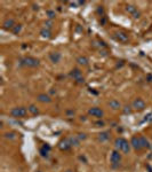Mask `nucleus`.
Wrapping results in <instances>:
<instances>
[{"label":"nucleus","instance_id":"11","mask_svg":"<svg viewBox=\"0 0 152 172\" xmlns=\"http://www.w3.org/2000/svg\"><path fill=\"white\" fill-rule=\"evenodd\" d=\"M71 147H72V144H71L70 138H67V139L62 140V141L60 142V149L61 150H68V149H70Z\"/></svg>","mask_w":152,"mask_h":172},{"label":"nucleus","instance_id":"22","mask_svg":"<svg viewBox=\"0 0 152 172\" xmlns=\"http://www.w3.org/2000/svg\"><path fill=\"white\" fill-rule=\"evenodd\" d=\"M5 138H6V139H9V140H14V139H16V134L13 133V132H10V133H6L5 134Z\"/></svg>","mask_w":152,"mask_h":172},{"label":"nucleus","instance_id":"12","mask_svg":"<svg viewBox=\"0 0 152 172\" xmlns=\"http://www.w3.org/2000/svg\"><path fill=\"white\" fill-rule=\"evenodd\" d=\"M37 99H38V101L42 102V103H49L51 101L50 97L47 94H45V93H41V94H39L38 97H37Z\"/></svg>","mask_w":152,"mask_h":172},{"label":"nucleus","instance_id":"16","mask_svg":"<svg viewBox=\"0 0 152 172\" xmlns=\"http://www.w3.org/2000/svg\"><path fill=\"white\" fill-rule=\"evenodd\" d=\"M77 62H78V64H80V65H88V59L86 58V56H79V58L77 59Z\"/></svg>","mask_w":152,"mask_h":172},{"label":"nucleus","instance_id":"27","mask_svg":"<svg viewBox=\"0 0 152 172\" xmlns=\"http://www.w3.org/2000/svg\"><path fill=\"white\" fill-rule=\"evenodd\" d=\"M129 108L131 107H125V110H124L125 114H129V112H131V109H129Z\"/></svg>","mask_w":152,"mask_h":172},{"label":"nucleus","instance_id":"10","mask_svg":"<svg viewBox=\"0 0 152 172\" xmlns=\"http://www.w3.org/2000/svg\"><path fill=\"white\" fill-rule=\"evenodd\" d=\"M116 39L120 43H127V41L129 40V37L128 34L126 32H124V31H119V32L116 33Z\"/></svg>","mask_w":152,"mask_h":172},{"label":"nucleus","instance_id":"2","mask_svg":"<svg viewBox=\"0 0 152 172\" xmlns=\"http://www.w3.org/2000/svg\"><path fill=\"white\" fill-rule=\"evenodd\" d=\"M21 64L28 68H36L40 64V61L36 58H32V56H26V58L22 59Z\"/></svg>","mask_w":152,"mask_h":172},{"label":"nucleus","instance_id":"1","mask_svg":"<svg viewBox=\"0 0 152 172\" xmlns=\"http://www.w3.org/2000/svg\"><path fill=\"white\" fill-rule=\"evenodd\" d=\"M114 147H116V150L121 151L124 154H128L131 150V144H128L126 139L124 138H118L114 141Z\"/></svg>","mask_w":152,"mask_h":172},{"label":"nucleus","instance_id":"21","mask_svg":"<svg viewBox=\"0 0 152 172\" xmlns=\"http://www.w3.org/2000/svg\"><path fill=\"white\" fill-rule=\"evenodd\" d=\"M28 110L31 112V114H33V115H38V114H39V109H38V108H37L34 104H31L30 107L28 108Z\"/></svg>","mask_w":152,"mask_h":172},{"label":"nucleus","instance_id":"6","mask_svg":"<svg viewBox=\"0 0 152 172\" xmlns=\"http://www.w3.org/2000/svg\"><path fill=\"white\" fill-rule=\"evenodd\" d=\"M88 114L93 117H97V118H102L104 116V111L99 107H93L88 110Z\"/></svg>","mask_w":152,"mask_h":172},{"label":"nucleus","instance_id":"26","mask_svg":"<svg viewBox=\"0 0 152 172\" xmlns=\"http://www.w3.org/2000/svg\"><path fill=\"white\" fill-rule=\"evenodd\" d=\"M45 25H46V29H50L51 28V22H46Z\"/></svg>","mask_w":152,"mask_h":172},{"label":"nucleus","instance_id":"9","mask_svg":"<svg viewBox=\"0 0 152 172\" xmlns=\"http://www.w3.org/2000/svg\"><path fill=\"white\" fill-rule=\"evenodd\" d=\"M126 11L128 12L129 14H132V15L135 17V18H138L139 15H141V13L137 11V7H135L134 5H127V6H126Z\"/></svg>","mask_w":152,"mask_h":172},{"label":"nucleus","instance_id":"7","mask_svg":"<svg viewBox=\"0 0 152 172\" xmlns=\"http://www.w3.org/2000/svg\"><path fill=\"white\" fill-rule=\"evenodd\" d=\"M131 146L133 147L135 150H142V149H143V146H142V142H141V138L133 137L131 140Z\"/></svg>","mask_w":152,"mask_h":172},{"label":"nucleus","instance_id":"24","mask_svg":"<svg viewBox=\"0 0 152 172\" xmlns=\"http://www.w3.org/2000/svg\"><path fill=\"white\" fill-rule=\"evenodd\" d=\"M77 138L79 141H81V140H85L86 138H87V136H86L85 133H79V134H77Z\"/></svg>","mask_w":152,"mask_h":172},{"label":"nucleus","instance_id":"14","mask_svg":"<svg viewBox=\"0 0 152 172\" xmlns=\"http://www.w3.org/2000/svg\"><path fill=\"white\" fill-rule=\"evenodd\" d=\"M49 59L51 60V62H53V63L60 62V60H61V53H58V52H53V53L49 54Z\"/></svg>","mask_w":152,"mask_h":172},{"label":"nucleus","instance_id":"20","mask_svg":"<svg viewBox=\"0 0 152 172\" xmlns=\"http://www.w3.org/2000/svg\"><path fill=\"white\" fill-rule=\"evenodd\" d=\"M139 138H141V142H142L143 148H149V147H150V144H149L148 139H146L145 137H143V136H139Z\"/></svg>","mask_w":152,"mask_h":172},{"label":"nucleus","instance_id":"17","mask_svg":"<svg viewBox=\"0 0 152 172\" xmlns=\"http://www.w3.org/2000/svg\"><path fill=\"white\" fill-rule=\"evenodd\" d=\"M49 150H50V147L47 146V145H45V146L40 149L41 156H42V157H48V151H49Z\"/></svg>","mask_w":152,"mask_h":172},{"label":"nucleus","instance_id":"25","mask_svg":"<svg viewBox=\"0 0 152 172\" xmlns=\"http://www.w3.org/2000/svg\"><path fill=\"white\" fill-rule=\"evenodd\" d=\"M47 14H48V17H49V18H53V17L55 16V13H54V12H51V11H48Z\"/></svg>","mask_w":152,"mask_h":172},{"label":"nucleus","instance_id":"4","mask_svg":"<svg viewBox=\"0 0 152 172\" xmlns=\"http://www.w3.org/2000/svg\"><path fill=\"white\" fill-rule=\"evenodd\" d=\"M110 161H111V165L112 168H118L120 162H121V154L118 150H113L110 157Z\"/></svg>","mask_w":152,"mask_h":172},{"label":"nucleus","instance_id":"5","mask_svg":"<svg viewBox=\"0 0 152 172\" xmlns=\"http://www.w3.org/2000/svg\"><path fill=\"white\" fill-rule=\"evenodd\" d=\"M70 76L75 80L77 83H84V77H82V73L79 69H73L72 71L70 72Z\"/></svg>","mask_w":152,"mask_h":172},{"label":"nucleus","instance_id":"23","mask_svg":"<svg viewBox=\"0 0 152 172\" xmlns=\"http://www.w3.org/2000/svg\"><path fill=\"white\" fill-rule=\"evenodd\" d=\"M21 28H22V26L19 25V24H16V25L14 26V29H13V32L15 33V34H16V33H18L19 31H21Z\"/></svg>","mask_w":152,"mask_h":172},{"label":"nucleus","instance_id":"8","mask_svg":"<svg viewBox=\"0 0 152 172\" xmlns=\"http://www.w3.org/2000/svg\"><path fill=\"white\" fill-rule=\"evenodd\" d=\"M133 108L136 110H144L145 109V102L143 99L141 98H137L133 101Z\"/></svg>","mask_w":152,"mask_h":172},{"label":"nucleus","instance_id":"28","mask_svg":"<svg viewBox=\"0 0 152 172\" xmlns=\"http://www.w3.org/2000/svg\"><path fill=\"white\" fill-rule=\"evenodd\" d=\"M67 172H72V171H70V170H69V171H67Z\"/></svg>","mask_w":152,"mask_h":172},{"label":"nucleus","instance_id":"3","mask_svg":"<svg viewBox=\"0 0 152 172\" xmlns=\"http://www.w3.org/2000/svg\"><path fill=\"white\" fill-rule=\"evenodd\" d=\"M10 115L16 118H23L28 115V109L24 107H16L10 110Z\"/></svg>","mask_w":152,"mask_h":172},{"label":"nucleus","instance_id":"15","mask_svg":"<svg viewBox=\"0 0 152 172\" xmlns=\"http://www.w3.org/2000/svg\"><path fill=\"white\" fill-rule=\"evenodd\" d=\"M110 139V132H102L99 134V140L100 141H106Z\"/></svg>","mask_w":152,"mask_h":172},{"label":"nucleus","instance_id":"13","mask_svg":"<svg viewBox=\"0 0 152 172\" xmlns=\"http://www.w3.org/2000/svg\"><path fill=\"white\" fill-rule=\"evenodd\" d=\"M4 29H6V30H8V29H14V26L16 25L15 22H14L13 18H7L6 21L4 22Z\"/></svg>","mask_w":152,"mask_h":172},{"label":"nucleus","instance_id":"18","mask_svg":"<svg viewBox=\"0 0 152 172\" xmlns=\"http://www.w3.org/2000/svg\"><path fill=\"white\" fill-rule=\"evenodd\" d=\"M109 106H110V108H112V109H119L120 107H121V104H120V102L119 101H117V100H111V101L109 102Z\"/></svg>","mask_w":152,"mask_h":172},{"label":"nucleus","instance_id":"19","mask_svg":"<svg viewBox=\"0 0 152 172\" xmlns=\"http://www.w3.org/2000/svg\"><path fill=\"white\" fill-rule=\"evenodd\" d=\"M40 34L44 37V38H50L51 37V32H50V30L49 29H42V30L40 31Z\"/></svg>","mask_w":152,"mask_h":172}]
</instances>
